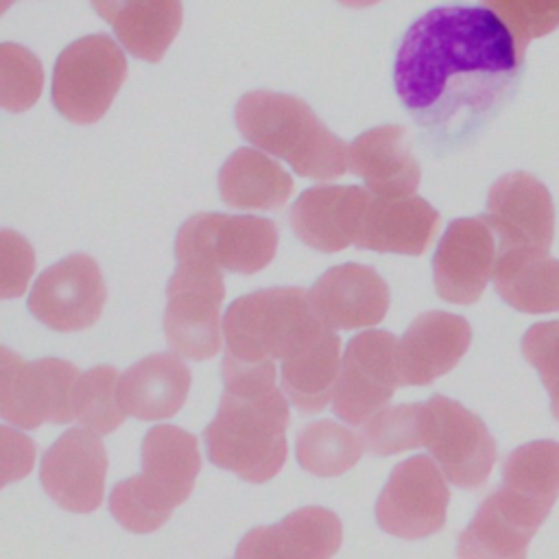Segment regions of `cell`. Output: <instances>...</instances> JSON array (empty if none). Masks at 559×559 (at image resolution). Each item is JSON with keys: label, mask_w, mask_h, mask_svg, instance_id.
<instances>
[{"label": "cell", "mask_w": 559, "mask_h": 559, "mask_svg": "<svg viewBox=\"0 0 559 559\" xmlns=\"http://www.w3.org/2000/svg\"><path fill=\"white\" fill-rule=\"evenodd\" d=\"M524 59L487 7H435L402 35L393 83L408 116L439 148L476 138L513 94Z\"/></svg>", "instance_id": "6da1fadb"}, {"label": "cell", "mask_w": 559, "mask_h": 559, "mask_svg": "<svg viewBox=\"0 0 559 559\" xmlns=\"http://www.w3.org/2000/svg\"><path fill=\"white\" fill-rule=\"evenodd\" d=\"M223 395L203 430L210 463L247 483L271 480L286 461L288 400L275 386V362L238 365L223 358Z\"/></svg>", "instance_id": "7a4b0ae2"}, {"label": "cell", "mask_w": 559, "mask_h": 559, "mask_svg": "<svg viewBox=\"0 0 559 559\" xmlns=\"http://www.w3.org/2000/svg\"><path fill=\"white\" fill-rule=\"evenodd\" d=\"M234 120L247 142L284 159L306 179L328 181L349 168V146L293 94L249 92L238 98Z\"/></svg>", "instance_id": "3957f363"}, {"label": "cell", "mask_w": 559, "mask_h": 559, "mask_svg": "<svg viewBox=\"0 0 559 559\" xmlns=\"http://www.w3.org/2000/svg\"><path fill=\"white\" fill-rule=\"evenodd\" d=\"M199 472L197 437L179 426L157 424L142 439V474L116 483L109 511L122 528L153 533L188 500Z\"/></svg>", "instance_id": "277c9868"}, {"label": "cell", "mask_w": 559, "mask_h": 559, "mask_svg": "<svg viewBox=\"0 0 559 559\" xmlns=\"http://www.w3.org/2000/svg\"><path fill=\"white\" fill-rule=\"evenodd\" d=\"M325 330L304 288L273 286L255 290L231 301L223 317V358L238 365L286 360Z\"/></svg>", "instance_id": "5b68a950"}, {"label": "cell", "mask_w": 559, "mask_h": 559, "mask_svg": "<svg viewBox=\"0 0 559 559\" xmlns=\"http://www.w3.org/2000/svg\"><path fill=\"white\" fill-rule=\"evenodd\" d=\"M277 249V227L271 218L249 214L199 212L177 231V262L205 264L229 273H258Z\"/></svg>", "instance_id": "8992f818"}, {"label": "cell", "mask_w": 559, "mask_h": 559, "mask_svg": "<svg viewBox=\"0 0 559 559\" xmlns=\"http://www.w3.org/2000/svg\"><path fill=\"white\" fill-rule=\"evenodd\" d=\"M127 79L122 48L103 33L85 35L66 46L52 70V105L76 124L105 116Z\"/></svg>", "instance_id": "52a82bcc"}, {"label": "cell", "mask_w": 559, "mask_h": 559, "mask_svg": "<svg viewBox=\"0 0 559 559\" xmlns=\"http://www.w3.org/2000/svg\"><path fill=\"white\" fill-rule=\"evenodd\" d=\"M79 369L61 358L24 360L9 347L0 349V415L4 421L33 430L41 424L74 419Z\"/></svg>", "instance_id": "ba28073f"}, {"label": "cell", "mask_w": 559, "mask_h": 559, "mask_svg": "<svg viewBox=\"0 0 559 559\" xmlns=\"http://www.w3.org/2000/svg\"><path fill=\"white\" fill-rule=\"evenodd\" d=\"M421 448L461 489L483 487L496 463V441L485 421L445 395L421 402Z\"/></svg>", "instance_id": "9c48e42d"}, {"label": "cell", "mask_w": 559, "mask_h": 559, "mask_svg": "<svg viewBox=\"0 0 559 559\" xmlns=\"http://www.w3.org/2000/svg\"><path fill=\"white\" fill-rule=\"evenodd\" d=\"M400 376V341L386 330H367L349 338L332 393V411L352 426L367 424L386 408Z\"/></svg>", "instance_id": "30bf717a"}, {"label": "cell", "mask_w": 559, "mask_h": 559, "mask_svg": "<svg viewBox=\"0 0 559 559\" xmlns=\"http://www.w3.org/2000/svg\"><path fill=\"white\" fill-rule=\"evenodd\" d=\"M223 273L205 264L181 262L166 286L164 332L175 354L207 360L221 349Z\"/></svg>", "instance_id": "8fae6325"}, {"label": "cell", "mask_w": 559, "mask_h": 559, "mask_svg": "<svg viewBox=\"0 0 559 559\" xmlns=\"http://www.w3.org/2000/svg\"><path fill=\"white\" fill-rule=\"evenodd\" d=\"M450 489L439 465L415 454L397 463L376 500L378 526L402 539H421L443 528Z\"/></svg>", "instance_id": "7c38bea8"}, {"label": "cell", "mask_w": 559, "mask_h": 559, "mask_svg": "<svg viewBox=\"0 0 559 559\" xmlns=\"http://www.w3.org/2000/svg\"><path fill=\"white\" fill-rule=\"evenodd\" d=\"M552 507L515 491L496 487L459 535V559H526V548Z\"/></svg>", "instance_id": "4fadbf2b"}, {"label": "cell", "mask_w": 559, "mask_h": 559, "mask_svg": "<svg viewBox=\"0 0 559 559\" xmlns=\"http://www.w3.org/2000/svg\"><path fill=\"white\" fill-rule=\"evenodd\" d=\"M105 299L107 288L96 260L72 253L39 273L28 310L55 332H79L98 321Z\"/></svg>", "instance_id": "5bb4252c"}, {"label": "cell", "mask_w": 559, "mask_h": 559, "mask_svg": "<svg viewBox=\"0 0 559 559\" xmlns=\"http://www.w3.org/2000/svg\"><path fill=\"white\" fill-rule=\"evenodd\" d=\"M498 238L485 216L456 218L448 225L432 255L435 288L450 304H474L493 277Z\"/></svg>", "instance_id": "9a60e30c"}, {"label": "cell", "mask_w": 559, "mask_h": 559, "mask_svg": "<svg viewBox=\"0 0 559 559\" xmlns=\"http://www.w3.org/2000/svg\"><path fill=\"white\" fill-rule=\"evenodd\" d=\"M107 478V452L87 428L66 430L41 456L39 483L66 511L92 513L100 507Z\"/></svg>", "instance_id": "2e32d148"}, {"label": "cell", "mask_w": 559, "mask_h": 559, "mask_svg": "<svg viewBox=\"0 0 559 559\" xmlns=\"http://www.w3.org/2000/svg\"><path fill=\"white\" fill-rule=\"evenodd\" d=\"M500 249L548 251L555 238V205L548 188L531 173L515 170L493 181L483 214Z\"/></svg>", "instance_id": "e0dca14e"}, {"label": "cell", "mask_w": 559, "mask_h": 559, "mask_svg": "<svg viewBox=\"0 0 559 559\" xmlns=\"http://www.w3.org/2000/svg\"><path fill=\"white\" fill-rule=\"evenodd\" d=\"M369 201L371 192L360 186H314L297 197L288 221L304 245L336 253L358 242Z\"/></svg>", "instance_id": "ac0fdd59"}, {"label": "cell", "mask_w": 559, "mask_h": 559, "mask_svg": "<svg viewBox=\"0 0 559 559\" xmlns=\"http://www.w3.org/2000/svg\"><path fill=\"white\" fill-rule=\"evenodd\" d=\"M312 312L328 330L371 328L386 317L389 284L365 264L328 269L308 290Z\"/></svg>", "instance_id": "d6986e66"}, {"label": "cell", "mask_w": 559, "mask_h": 559, "mask_svg": "<svg viewBox=\"0 0 559 559\" xmlns=\"http://www.w3.org/2000/svg\"><path fill=\"white\" fill-rule=\"evenodd\" d=\"M343 542V524L323 507H301L277 524L251 528L234 559H332Z\"/></svg>", "instance_id": "ffe728a7"}, {"label": "cell", "mask_w": 559, "mask_h": 559, "mask_svg": "<svg viewBox=\"0 0 559 559\" xmlns=\"http://www.w3.org/2000/svg\"><path fill=\"white\" fill-rule=\"evenodd\" d=\"M472 343L467 319L430 310L413 319L400 341L402 386H426L459 365Z\"/></svg>", "instance_id": "44dd1931"}, {"label": "cell", "mask_w": 559, "mask_h": 559, "mask_svg": "<svg viewBox=\"0 0 559 559\" xmlns=\"http://www.w3.org/2000/svg\"><path fill=\"white\" fill-rule=\"evenodd\" d=\"M349 168L380 199L413 197L421 179L408 131L400 124H380L362 131L349 144Z\"/></svg>", "instance_id": "7402d4cb"}, {"label": "cell", "mask_w": 559, "mask_h": 559, "mask_svg": "<svg viewBox=\"0 0 559 559\" xmlns=\"http://www.w3.org/2000/svg\"><path fill=\"white\" fill-rule=\"evenodd\" d=\"M190 369L175 352L151 354L131 365L118 382V404L124 415L142 421L173 417L190 391Z\"/></svg>", "instance_id": "603a6c76"}, {"label": "cell", "mask_w": 559, "mask_h": 559, "mask_svg": "<svg viewBox=\"0 0 559 559\" xmlns=\"http://www.w3.org/2000/svg\"><path fill=\"white\" fill-rule=\"evenodd\" d=\"M439 229V212L421 197L380 199L371 194L356 247L380 253L419 255Z\"/></svg>", "instance_id": "cb8c5ba5"}, {"label": "cell", "mask_w": 559, "mask_h": 559, "mask_svg": "<svg viewBox=\"0 0 559 559\" xmlns=\"http://www.w3.org/2000/svg\"><path fill=\"white\" fill-rule=\"evenodd\" d=\"M94 9L107 20L120 44L138 59L159 61L181 28L183 7L177 0H96Z\"/></svg>", "instance_id": "d4e9b609"}, {"label": "cell", "mask_w": 559, "mask_h": 559, "mask_svg": "<svg viewBox=\"0 0 559 559\" xmlns=\"http://www.w3.org/2000/svg\"><path fill=\"white\" fill-rule=\"evenodd\" d=\"M491 280L502 301L520 312H559V260L544 249H500Z\"/></svg>", "instance_id": "484cf974"}, {"label": "cell", "mask_w": 559, "mask_h": 559, "mask_svg": "<svg viewBox=\"0 0 559 559\" xmlns=\"http://www.w3.org/2000/svg\"><path fill=\"white\" fill-rule=\"evenodd\" d=\"M221 199L238 210L282 207L290 192V175L258 148H236L218 170Z\"/></svg>", "instance_id": "4316f807"}, {"label": "cell", "mask_w": 559, "mask_h": 559, "mask_svg": "<svg viewBox=\"0 0 559 559\" xmlns=\"http://www.w3.org/2000/svg\"><path fill=\"white\" fill-rule=\"evenodd\" d=\"M341 369V338L325 330L321 336L282 360L280 376L288 402L301 413H321L332 400Z\"/></svg>", "instance_id": "83f0119b"}, {"label": "cell", "mask_w": 559, "mask_h": 559, "mask_svg": "<svg viewBox=\"0 0 559 559\" xmlns=\"http://www.w3.org/2000/svg\"><path fill=\"white\" fill-rule=\"evenodd\" d=\"M362 439L332 419L306 424L295 441L297 463L314 476H341L362 456Z\"/></svg>", "instance_id": "f1b7e54d"}, {"label": "cell", "mask_w": 559, "mask_h": 559, "mask_svg": "<svg viewBox=\"0 0 559 559\" xmlns=\"http://www.w3.org/2000/svg\"><path fill=\"white\" fill-rule=\"evenodd\" d=\"M502 485L552 507L559 498V443L539 439L509 452L502 461Z\"/></svg>", "instance_id": "f546056e"}, {"label": "cell", "mask_w": 559, "mask_h": 559, "mask_svg": "<svg viewBox=\"0 0 559 559\" xmlns=\"http://www.w3.org/2000/svg\"><path fill=\"white\" fill-rule=\"evenodd\" d=\"M120 373L109 365H98L83 371L74 386V419L87 430L107 435L124 421V411L118 404Z\"/></svg>", "instance_id": "4dcf8cb0"}, {"label": "cell", "mask_w": 559, "mask_h": 559, "mask_svg": "<svg viewBox=\"0 0 559 559\" xmlns=\"http://www.w3.org/2000/svg\"><path fill=\"white\" fill-rule=\"evenodd\" d=\"M360 439L373 456H391L421 448V402L382 408L362 424Z\"/></svg>", "instance_id": "1f68e13d"}, {"label": "cell", "mask_w": 559, "mask_h": 559, "mask_svg": "<svg viewBox=\"0 0 559 559\" xmlns=\"http://www.w3.org/2000/svg\"><path fill=\"white\" fill-rule=\"evenodd\" d=\"M44 70L39 59L20 44L0 46V105L7 111H26L41 94Z\"/></svg>", "instance_id": "d6a6232c"}, {"label": "cell", "mask_w": 559, "mask_h": 559, "mask_svg": "<svg viewBox=\"0 0 559 559\" xmlns=\"http://www.w3.org/2000/svg\"><path fill=\"white\" fill-rule=\"evenodd\" d=\"M485 4L504 22L522 59L531 39L542 37L559 26V2L489 0Z\"/></svg>", "instance_id": "836d02e7"}, {"label": "cell", "mask_w": 559, "mask_h": 559, "mask_svg": "<svg viewBox=\"0 0 559 559\" xmlns=\"http://www.w3.org/2000/svg\"><path fill=\"white\" fill-rule=\"evenodd\" d=\"M522 354L537 369L550 395V413L559 421V321L531 325L522 336Z\"/></svg>", "instance_id": "e575fe53"}, {"label": "cell", "mask_w": 559, "mask_h": 559, "mask_svg": "<svg viewBox=\"0 0 559 559\" xmlns=\"http://www.w3.org/2000/svg\"><path fill=\"white\" fill-rule=\"evenodd\" d=\"M0 269H2V284L0 293L4 299L17 297L24 293L28 277L35 266V255L26 238L13 234L11 229H2L0 234Z\"/></svg>", "instance_id": "d590c367"}]
</instances>
